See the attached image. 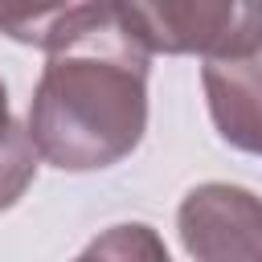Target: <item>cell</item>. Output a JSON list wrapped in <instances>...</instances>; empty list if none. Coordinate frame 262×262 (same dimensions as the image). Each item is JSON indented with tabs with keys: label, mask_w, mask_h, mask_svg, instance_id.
I'll return each mask as SVG.
<instances>
[{
	"label": "cell",
	"mask_w": 262,
	"mask_h": 262,
	"mask_svg": "<svg viewBox=\"0 0 262 262\" xmlns=\"http://www.w3.org/2000/svg\"><path fill=\"white\" fill-rule=\"evenodd\" d=\"M147 57L123 20L49 53L25 123L37 156L61 172L127 160L147 131Z\"/></svg>",
	"instance_id": "cell-1"
},
{
	"label": "cell",
	"mask_w": 262,
	"mask_h": 262,
	"mask_svg": "<svg viewBox=\"0 0 262 262\" xmlns=\"http://www.w3.org/2000/svg\"><path fill=\"white\" fill-rule=\"evenodd\" d=\"M86 254H115V258H127V254H151V258H168L164 242H160L147 225H115L106 237L90 242Z\"/></svg>",
	"instance_id": "cell-7"
},
{
	"label": "cell",
	"mask_w": 262,
	"mask_h": 262,
	"mask_svg": "<svg viewBox=\"0 0 262 262\" xmlns=\"http://www.w3.org/2000/svg\"><path fill=\"white\" fill-rule=\"evenodd\" d=\"M176 229L188 258H262V196L242 184L205 180L184 192L176 209Z\"/></svg>",
	"instance_id": "cell-3"
},
{
	"label": "cell",
	"mask_w": 262,
	"mask_h": 262,
	"mask_svg": "<svg viewBox=\"0 0 262 262\" xmlns=\"http://www.w3.org/2000/svg\"><path fill=\"white\" fill-rule=\"evenodd\" d=\"M37 164H41V156H37V147H33V135H29V127L12 115V106H8V86H4V78H0V213L12 209V205L29 192L33 176H37Z\"/></svg>",
	"instance_id": "cell-6"
},
{
	"label": "cell",
	"mask_w": 262,
	"mask_h": 262,
	"mask_svg": "<svg viewBox=\"0 0 262 262\" xmlns=\"http://www.w3.org/2000/svg\"><path fill=\"white\" fill-rule=\"evenodd\" d=\"M201 86L217 135L246 151L262 156V61L254 57H205Z\"/></svg>",
	"instance_id": "cell-4"
},
{
	"label": "cell",
	"mask_w": 262,
	"mask_h": 262,
	"mask_svg": "<svg viewBox=\"0 0 262 262\" xmlns=\"http://www.w3.org/2000/svg\"><path fill=\"white\" fill-rule=\"evenodd\" d=\"M111 20H119L115 0H0V33L41 53H57Z\"/></svg>",
	"instance_id": "cell-5"
},
{
	"label": "cell",
	"mask_w": 262,
	"mask_h": 262,
	"mask_svg": "<svg viewBox=\"0 0 262 262\" xmlns=\"http://www.w3.org/2000/svg\"><path fill=\"white\" fill-rule=\"evenodd\" d=\"M123 29L168 57L262 53V0H115Z\"/></svg>",
	"instance_id": "cell-2"
}]
</instances>
